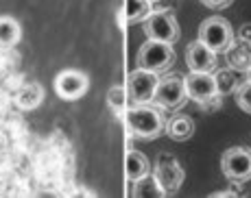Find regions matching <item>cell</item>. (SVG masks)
<instances>
[{
    "label": "cell",
    "mask_w": 251,
    "mask_h": 198,
    "mask_svg": "<svg viewBox=\"0 0 251 198\" xmlns=\"http://www.w3.org/2000/svg\"><path fill=\"white\" fill-rule=\"evenodd\" d=\"M125 122L131 135L138 139H155L166 127V120L160 109L151 107L149 103H136L133 107H129L125 113Z\"/></svg>",
    "instance_id": "6da1fadb"
},
{
    "label": "cell",
    "mask_w": 251,
    "mask_h": 198,
    "mask_svg": "<svg viewBox=\"0 0 251 198\" xmlns=\"http://www.w3.org/2000/svg\"><path fill=\"white\" fill-rule=\"evenodd\" d=\"M173 61H175V50H173V46L166 44V42H157V40L144 42L136 55L138 67L157 72V74L168 70V67L173 66Z\"/></svg>",
    "instance_id": "7a4b0ae2"
},
{
    "label": "cell",
    "mask_w": 251,
    "mask_h": 198,
    "mask_svg": "<svg viewBox=\"0 0 251 198\" xmlns=\"http://www.w3.org/2000/svg\"><path fill=\"white\" fill-rule=\"evenodd\" d=\"M153 178H155L157 187L162 190V194L171 196L181 187L186 175H183L181 163L177 161L173 154L160 153L157 154V159H155V166H153Z\"/></svg>",
    "instance_id": "3957f363"
},
{
    "label": "cell",
    "mask_w": 251,
    "mask_h": 198,
    "mask_svg": "<svg viewBox=\"0 0 251 198\" xmlns=\"http://www.w3.org/2000/svg\"><path fill=\"white\" fill-rule=\"evenodd\" d=\"M199 42L214 50L216 55L219 52H225L227 48L234 44V31H231V24L225 20V18L212 16L207 20L201 22L199 26Z\"/></svg>",
    "instance_id": "277c9868"
},
{
    "label": "cell",
    "mask_w": 251,
    "mask_h": 198,
    "mask_svg": "<svg viewBox=\"0 0 251 198\" xmlns=\"http://www.w3.org/2000/svg\"><path fill=\"white\" fill-rule=\"evenodd\" d=\"M144 33L149 40L175 44L179 40V22L171 11H153L144 22Z\"/></svg>",
    "instance_id": "5b68a950"
},
{
    "label": "cell",
    "mask_w": 251,
    "mask_h": 198,
    "mask_svg": "<svg viewBox=\"0 0 251 198\" xmlns=\"http://www.w3.org/2000/svg\"><path fill=\"white\" fill-rule=\"evenodd\" d=\"M160 107L164 109H179L186 105L188 100V91H186V79L179 74L166 76V79H160L155 88V96H153Z\"/></svg>",
    "instance_id": "8992f818"
},
{
    "label": "cell",
    "mask_w": 251,
    "mask_h": 198,
    "mask_svg": "<svg viewBox=\"0 0 251 198\" xmlns=\"http://www.w3.org/2000/svg\"><path fill=\"white\" fill-rule=\"evenodd\" d=\"M223 175L234 183H245L251 178V151L243 146H234L221 157Z\"/></svg>",
    "instance_id": "52a82bcc"
},
{
    "label": "cell",
    "mask_w": 251,
    "mask_h": 198,
    "mask_svg": "<svg viewBox=\"0 0 251 198\" xmlns=\"http://www.w3.org/2000/svg\"><path fill=\"white\" fill-rule=\"evenodd\" d=\"M157 83H160L157 72L138 67V70H133L131 74H129V79H127L129 98H131L133 103H151L153 96H155Z\"/></svg>",
    "instance_id": "ba28073f"
},
{
    "label": "cell",
    "mask_w": 251,
    "mask_h": 198,
    "mask_svg": "<svg viewBox=\"0 0 251 198\" xmlns=\"http://www.w3.org/2000/svg\"><path fill=\"white\" fill-rule=\"evenodd\" d=\"M90 79L85 72L81 70H64L57 74L55 79V91L59 98L64 100H76L88 91Z\"/></svg>",
    "instance_id": "9c48e42d"
},
{
    "label": "cell",
    "mask_w": 251,
    "mask_h": 198,
    "mask_svg": "<svg viewBox=\"0 0 251 198\" xmlns=\"http://www.w3.org/2000/svg\"><path fill=\"white\" fill-rule=\"evenodd\" d=\"M186 79V91H188V98L197 100V103H205L207 98L216 96V81L214 74L210 72H190Z\"/></svg>",
    "instance_id": "30bf717a"
},
{
    "label": "cell",
    "mask_w": 251,
    "mask_h": 198,
    "mask_svg": "<svg viewBox=\"0 0 251 198\" xmlns=\"http://www.w3.org/2000/svg\"><path fill=\"white\" fill-rule=\"evenodd\" d=\"M186 64L190 72H212L216 66V52L197 40L186 48Z\"/></svg>",
    "instance_id": "8fae6325"
},
{
    "label": "cell",
    "mask_w": 251,
    "mask_h": 198,
    "mask_svg": "<svg viewBox=\"0 0 251 198\" xmlns=\"http://www.w3.org/2000/svg\"><path fill=\"white\" fill-rule=\"evenodd\" d=\"M153 170L151 161H149L147 154H142L140 151H129L127 153V159H125V175L131 183L140 181V178L149 176Z\"/></svg>",
    "instance_id": "7c38bea8"
},
{
    "label": "cell",
    "mask_w": 251,
    "mask_h": 198,
    "mask_svg": "<svg viewBox=\"0 0 251 198\" xmlns=\"http://www.w3.org/2000/svg\"><path fill=\"white\" fill-rule=\"evenodd\" d=\"M164 131H166V135L171 139H175V142H186V139H190L192 133H195V122H192L190 115H173L166 122Z\"/></svg>",
    "instance_id": "4fadbf2b"
},
{
    "label": "cell",
    "mask_w": 251,
    "mask_h": 198,
    "mask_svg": "<svg viewBox=\"0 0 251 198\" xmlns=\"http://www.w3.org/2000/svg\"><path fill=\"white\" fill-rule=\"evenodd\" d=\"M42 100H44V88H42L40 83L22 85V88L18 89V94H16V105L20 109H26V111L40 107Z\"/></svg>",
    "instance_id": "5bb4252c"
},
{
    "label": "cell",
    "mask_w": 251,
    "mask_h": 198,
    "mask_svg": "<svg viewBox=\"0 0 251 198\" xmlns=\"http://www.w3.org/2000/svg\"><path fill=\"white\" fill-rule=\"evenodd\" d=\"M225 55H227L229 67H234V70H238V72L249 70V66H251V44H247V42L231 44L227 50H225Z\"/></svg>",
    "instance_id": "9a60e30c"
},
{
    "label": "cell",
    "mask_w": 251,
    "mask_h": 198,
    "mask_svg": "<svg viewBox=\"0 0 251 198\" xmlns=\"http://www.w3.org/2000/svg\"><path fill=\"white\" fill-rule=\"evenodd\" d=\"M120 11L125 13V18H127L129 24H133V22L147 20V18L153 13V7L149 0H125Z\"/></svg>",
    "instance_id": "2e32d148"
},
{
    "label": "cell",
    "mask_w": 251,
    "mask_h": 198,
    "mask_svg": "<svg viewBox=\"0 0 251 198\" xmlns=\"http://www.w3.org/2000/svg\"><path fill=\"white\" fill-rule=\"evenodd\" d=\"M20 37H22V28L16 18H11V16L0 18V46H4V48L16 46L20 42Z\"/></svg>",
    "instance_id": "e0dca14e"
},
{
    "label": "cell",
    "mask_w": 251,
    "mask_h": 198,
    "mask_svg": "<svg viewBox=\"0 0 251 198\" xmlns=\"http://www.w3.org/2000/svg\"><path fill=\"white\" fill-rule=\"evenodd\" d=\"M214 81H216V91L221 96H227L231 91L238 89L240 81H238V70L234 67H225V70H216L214 72Z\"/></svg>",
    "instance_id": "ac0fdd59"
},
{
    "label": "cell",
    "mask_w": 251,
    "mask_h": 198,
    "mask_svg": "<svg viewBox=\"0 0 251 198\" xmlns=\"http://www.w3.org/2000/svg\"><path fill=\"white\" fill-rule=\"evenodd\" d=\"M127 100H129V91H127V88H123V85H114V88L107 91V105L118 118H125V113H127V109H129Z\"/></svg>",
    "instance_id": "d6986e66"
},
{
    "label": "cell",
    "mask_w": 251,
    "mask_h": 198,
    "mask_svg": "<svg viewBox=\"0 0 251 198\" xmlns=\"http://www.w3.org/2000/svg\"><path fill=\"white\" fill-rule=\"evenodd\" d=\"M236 103L243 111L251 113V81H245V83L238 85L236 89Z\"/></svg>",
    "instance_id": "ffe728a7"
},
{
    "label": "cell",
    "mask_w": 251,
    "mask_h": 198,
    "mask_svg": "<svg viewBox=\"0 0 251 198\" xmlns=\"http://www.w3.org/2000/svg\"><path fill=\"white\" fill-rule=\"evenodd\" d=\"M199 105H201V109H203V111H214V109H219V107H221V94L212 96V98H207L205 103H199Z\"/></svg>",
    "instance_id": "44dd1931"
},
{
    "label": "cell",
    "mask_w": 251,
    "mask_h": 198,
    "mask_svg": "<svg viewBox=\"0 0 251 198\" xmlns=\"http://www.w3.org/2000/svg\"><path fill=\"white\" fill-rule=\"evenodd\" d=\"M238 40L240 42H247V44H251V24H243V26L238 28Z\"/></svg>",
    "instance_id": "7402d4cb"
},
{
    "label": "cell",
    "mask_w": 251,
    "mask_h": 198,
    "mask_svg": "<svg viewBox=\"0 0 251 198\" xmlns=\"http://www.w3.org/2000/svg\"><path fill=\"white\" fill-rule=\"evenodd\" d=\"M201 2L210 9H223V7H227L231 0H201Z\"/></svg>",
    "instance_id": "603a6c76"
},
{
    "label": "cell",
    "mask_w": 251,
    "mask_h": 198,
    "mask_svg": "<svg viewBox=\"0 0 251 198\" xmlns=\"http://www.w3.org/2000/svg\"><path fill=\"white\" fill-rule=\"evenodd\" d=\"M214 196H238L234 190H225V192H216Z\"/></svg>",
    "instance_id": "cb8c5ba5"
},
{
    "label": "cell",
    "mask_w": 251,
    "mask_h": 198,
    "mask_svg": "<svg viewBox=\"0 0 251 198\" xmlns=\"http://www.w3.org/2000/svg\"><path fill=\"white\" fill-rule=\"evenodd\" d=\"M247 81H251V66H249V70H247Z\"/></svg>",
    "instance_id": "d4e9b609"
}]
</instances>
